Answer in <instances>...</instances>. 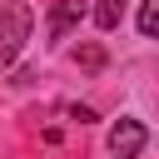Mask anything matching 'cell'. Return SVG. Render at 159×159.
Instances as JSON below:
<instances>
[{"instance_id":"4","label":"cell","mask_w":159,"mask_h":159,"mask_svg":"<svg viewBox=\"0 0 159 159\" xmlns=\"http://www.w3.org/2000/svg\"><path fill=\"white\" fill-rule=\"evenodd\" d=\"M139 30H144L149 40H159V0H144V5H139Z\"/></svg>"},{"instance_id":"1","label":"cell","mask_w":159,"mask_h":159,"mask_svg":"<svg viewBox=\"0 0 159 159\" xmlns=\"http://www.w3.org/2000/svg\"><path fill=\"white\" fill-rule=\"evenodd\" d=\"M30 25H35V15H30L25 0L5 5V15H0V65H10V60L20 55V45L30 40Z\"/></svg>"},{"instance_id":"3","label":"cell","mask_w":159,"mask_h":159,"mask_svg":"<svg viewBox=\"0 0 159 159\" xmlns=\"http://www.w3.org/2000/svg\"><path fill=\"white\" fill-rule=\"evenodd\" d=\"M80 20H84V0H60V5L50 10V40H65Z\"/></svg>"},{"instance_id":"6","label":"cell","mask_w":159,"mask_h":159,"mask_svg":"<svg viewBox=\"0 0 159 159\" xmlns=\"http://www.w3.org/2000/svg\"><path fill=\"white\" fill-rule=\"evenodd\" d=\"M80 65H84V70H99V65H104V50H99V45H84V50H80Z\"/></svg>"},{"instance_id":"5","label":"cell","mask_w":159,"mask_h":159,"mask_svg":"<svg viewBox=\"0 0 159 159\" xmlns=\"http://www.w3.org/2000/svg\"><path fill=\"white\" fill-rule=\"evenodd\" d=\"M94 20H99V30H114V25H119V0H99Z\"/></svg>"},{"instance_id":"2","label":"cell","mask_w":159,"mask_h":159,"mask_svg":"<svg viewBox=\"0 0 159 159\" xmlns=\"http://www.w3.org/2000/svg\"><path fill=\"white\" fill-rule=\"evenodd\" d=\"M144 139H149V134H144L139 119H119V124L109 129V154H114V159H134V154L144 149Z\"/></svg>"}]
</instances>
